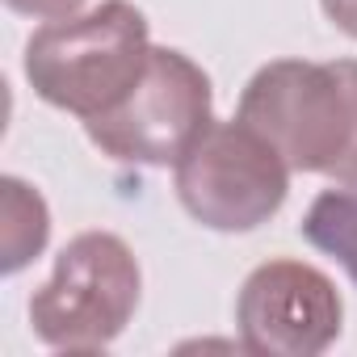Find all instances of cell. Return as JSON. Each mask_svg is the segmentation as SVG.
I'll use <instances>...</instances> for the list:
<instances>
[{
	"label": "cell",
	"mask_w": 357,
	"mask_h": 357,
	"mask_svg": "<svg viewBox=\"0 0 357 357\" xmlns=\"http://www.w3.org/2000/svg\"><path fill=\"white\" fill-rule=\"evenodd\" d=\"M147 55V17L130 0H101L89 13L34 30L26 43V80L47 105L89 122L135 89Z\"/></svg>",
	"instance_id": "cell-1"
},
{
	"label": "cell",
	"mask_w": 357,
	"mask_h": 357,
	"mask_svg": "<svg viewBox=\"0 0 357 357\" xmlns=\"http://www.w3.org/2000/svg\"><path fill=\"white\" fill-rule=\"evenodd\" d=\"M143 273L114 231H80L55 257L51 278L30 294V328L43 344L97 353L135 319Z\"/></svg>",
	"instance_id": "cell-2"
},
{
	"label": "cell",
	"mask_w": 357,
	"mask_h": 357,
	"mask_svg": "<svg viewBox=\"0 0 357 357\" xmlns=\"http://www.w3.org/2000/svg\"><path fill=\"white\" fill-rule=\"evenodd\" d=\"M215 109L211 76L181 51L151 47L135 89L105 114L89 118L84 130L93 147L122 164L176 168L181 155L206 135Z\"/></svg>",
	"instance_id": "cell-3"
},
{
	"label": "cell",
	"mask_w": 357,
	"mask_h": 357,
	"mask_svg": "<svg viewBox=\"0 0 357 357\" xmlns=\"http://www.w3.org/2000/svg\"><path fill=\"white\" fill-rule=\"evenodd\" d=\"M290 194V164L248 122H211L176 164V198L211 231H257Z\"/></svg>",
	"instance_id": "cell-4"
},
{
	"label": "cell",
	"mask_w": 357,
	"mask_h": 357,
	"mask_svg": "<svg viewBox=\"0 0 357 357\" xmlns=\"http://www.w3.org/2000/svg\"><path fill=\"white\" fill-rule=\"evenodd\" d=\"M236 118L269 139L290 172L328 176L349 151V93L336 63H265L244 84Z\"/></svg>",
	"instance_id": "cell-5"
},
{
	"label": "cell",
	"mask_w": 357,
	"mask_h": 357,
	"mask_svg": "<svg viewBox=\"0 0 357 357\" xmlns=\"http://www.w3.org/2000/svg\"><path fill=\"white\" fill-rule=\"evenodd\" d=\"M340 324L344 303L336 282L290 257L257 265L236 298L240 344L261 357H319L336 344Z\"/></svg>",
	"instance_id": "cell-6"
},
{
	"label": "cell",
	"mask_w": 357,
	"mask_h": 357,
	"mask_svg": "<svg viewBox=\"0 0 357 357\" xmlns=\"http://www.w3.org/2000/svg\"><path fill=\"white\" fill-rule=\"evenodd\" d=\"M298 231L311 248L332 257L357 286V185H332L315 194Z\"/></svg>",
	"instance_id": "cell-7"
},
{
	"label": "cell",
	"mask_w": 357,
	"mask_h": 357,
	"mask_svg": "<svg viewBox=\"0 0 357 357\" xmlns=\"http://www.w3.org/2000/svg\"><path fill=\"white\" fill-rule=\"evenodd\" d=\"M0 202H5V257H0V269L9 278L22 273L51 240V211L43 202L38 190H30L22 176H5L0 181Z\"/></svg>",
	"instance_id": "cell-8"
},
{
	"label": "cell",
	"mask_w": 357,
	"mask_h": 357,
	"mask_svg": "<svg viewBox=\"0 0 357 357\" xmlns=\"http://www.w3.org/2000/svg\"><path fill=\"white\" fill-rule=\"evenodd\" d=\"M336 72L344 80V93H349V151L328 176L336 185H357V59H336Z\"/></svg>",
	"instance_id": "cell-9"
},
{
	"label": "cell",
	"mask_w": 357,
	"mask_h": 357,
	"mask_svg": "<svg viewBox=\"0 0 357 357\" xmlns=\"http://www.w3.org/2000/svg\"><path fill=\"white\" fill-rule=\"evenodd\" d=\"M5 5L22 17H34V22H59V17L80 13L84 0H5Z\"/></svg>",
	"instance_id": "cell-10"
},
{
	"label": "cell",
	"mask_w": 357,
	"mask_h": 357,
	"mask_svg": "<svg viewBox=\"0 0 357 357\" xmlns=\"http://www.w3.org/2000/svg\"><path fill=\"white\" fill-rule=\"evenodd\" d=\"M319 9H324V17H328L340 34L357 38V0H319Z\"/></svg>",
	"instance_id": "cell-11"
}]
</instances>
